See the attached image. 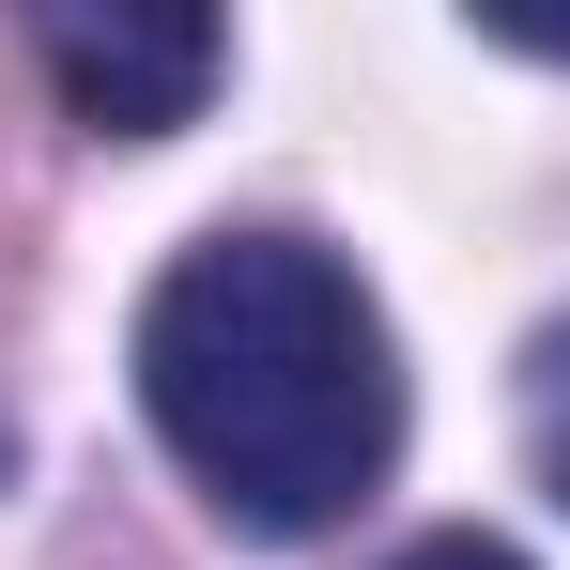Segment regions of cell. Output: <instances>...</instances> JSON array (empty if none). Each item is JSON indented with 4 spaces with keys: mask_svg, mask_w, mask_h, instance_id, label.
<instances>
[{
    "mask_svg": "<svg viewBox=\"0 0 570 570\" xmlns=\"http://www.w3.org/2000/svg\"><path fill=\"white\" fill-rule=\"evenodd\" d=\"M524 463H540V493L570 509V308L524 340Z\"/></svg>",
    "mask_w": 570,
    "mask_h": 570,
    "instance_id": "obj_3",
    "label": "cell"
},
{
    "mask_svg": "<svg viewBox=\"0 0 570 570\" xmlns=\"http://www.w3.org/2000/svg\"><path fill=\"white\" fill-rule=\"evenodd\" d=\"M139 416L232 540H324L401 463V340L308 232H200L139 293Z\"/></svg>",
    "mask_w": 570,
    "mask_h": 570,
    "instance_id": "obj_1",
    "label": "cell"
},
{
    "mask_svg": "<svg viewBox=\"0 0 570 570\" xmlns=\"http://www.w3.org/2000/svg\"><path fill=\"white\" fill-rule=\"evenodd\" d=\"M401 570H524V556H509V540H478V524H448V540H416Z\"/></svg>",
    "mask_w": 570,
    "mask_h": 570,
    "instance_id": "obj_4",
    "label": "cell"
},
{
    "mask_svg": "<svg viewBox=\"0 0 570 570\" xmlns=\"http://www.w3.org/2000/svg\"><path fill=\"white\" fill-rule=\"evenodd\" d=\"M31 62L62 78V108L94 124V139H170V124H200V94L232 78V31L216 16H31Z\"/></svg>",
    "mask_w": 570,
    "mask_h": 570,
    "instance_id": "obj_2",
    "label": "cell"
}]
</instances>
